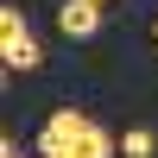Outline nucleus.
<instances>
[{"label":"nucleus","mask_w":158,"mask_h":158,"mask_svg":"<svg viewBox=\"0 0 158 158\" xmlns=\"http://www.w3.org/2000/svg\"><path fill=\"white\" fill-rule=\"evenodd\" d=\"M95 6H108V0H95Z\"/></svg>","instance_id":"nucleus-7"},{"label":"nucleus","mask_w":158,"mask_h":158,"mask_svg":"<svg viewBox=\"0 0 158 158\" xmlns=\"http://www.w3.org/2000/svg\"><path fill=\"white\" fill-rule=\"evenodd\" d=\"M114 146L120 139H108V127H95L76 108H57L38 133V158H114Z\"/></svg>","instance_id":"nucleus-1"},{"label":"nucleus","mask_w":158,"mask_h":158,"mask_svg":"<svg viewBox=\"0 0 158 158\" xmlns=\"http://www.w3.org/2000/svg\"><path fill=\"white\" fill-rule=\"evenodd\" d=\"M152 38H158V19H152Z\"/></svg>","instance_id":"nucleus-6"},{"label":"nucleus","mask_w":158,"mask_h":158,"mask_svg":"<svg viewBox=\"0 0 158 158\" xmlns=\"http://www.w3.org/2000/svg\"><path fill=\"white\" fill-rule=\"evenodd\" d=\"M0 158H19V139H0Z\"/></svg>","instance_id":"nucleus-5"},{"label":"nucleus","mask_w":158,"mask_h":158,"mask_svg":"<svg viewBox=\"0 0 158 158\" xmlns=\"http://www.w3.org/2000/svg\"><path fill=\"white\" fill-rule=\"evenodd\" d=\"M57 32L63 38H95L101 32V6L95 0H63L57 6Z\"/></svg>","instance_id":"nucleus-3"},{"label":"nucleus","mask_w":158,"mask_h":158,"mask_svg":"<svg viewBox=\"0 0 158 158\" xmlns=\"http://www.w3.org/2000/svg\"><path fill=\"white\" fill-rule=\"evenodd\" d=\"M0 63H6L13 76H19V70L32 76L38 63H44V51H38V38L25 32V13L19 6H0Z\"/></svg>","instance_id":"nucleus-2"},{"label":"nucleus","mask_w":158,"mask_h":158,"mask_svg":"<svg viewBox=\"0 0 158 158\" xmlns=\"http://www.w3.org/2000/svg\"><path fill=\"white\" fill-rule=\"evenodd\" d=\"M114 152H120V158H152V152H158V133H152V127H127Z\"/></svg>","instance_id":"nucleus-4"}]
</instances>
